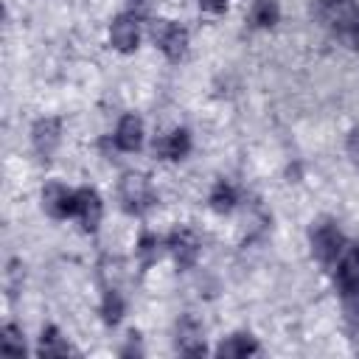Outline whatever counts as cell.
<instances>
[{"label": "cell", "instance_id": "obj_1", "mask_svg": "<svg viewBox=\"0 0 359 359\" xmlns=\"http://www.w3.org/2000/svg\"><path fill=\"white\" fill-rule=\"evenodd\" d=\"M118 194H121V205H123V210L132 213V216H143V213L151 210L154 202H157L149 177H143V174H126V177L121 180Z\"/></svg>", "mask_w": 359, "mask_h": 359}, {"label": "cell", "instance_id": "obj_2", "mask_svg": "<svg viewBox=\"0 0 359 359\" xmlns=\"http://www.w3.org/2000/svg\"><path fill=\"white\" fill-rule=\"evenodd\" d=\"M309 241H311V252H314V258L323 261V264H334V261L339 258L342 247H345V238H342L339 227H337L334 222H328V219L311 224Z\"/></svg>", "mask_w": 359, "mask_h": 359}, {"label": "cell", "instance_id": "obj_3", "mask_svg": "<svg viewBox=\"0 0 359 359\" xmlns=\"http://www.w3.org/2000/svg\"><path fill=\"white\" fill-rule=\"evenodd\" d=\"M151 36H154V45L163 50V56L171 62H180L188 50V31L171 20H157L151 25Z\"/></svg>", "mask_w": 359, "mask_h": 359}, {"label": "cell", "instance_id": "obj_4", "mask_svg": "<svg viewBox=\"0 0 359 359\" xmlns=\"http://www.w3.org/2000/svg\"><path fill=\"white\" fill-rule=\"evenodd\" d=\"M328 22L331 31L348 45V48H359V6L351 0H342L337 6L328 8Z\"/></svg>", "mask_w": 359, "mask_h": 359}, {"label": "cell", "instance_id": "obj_5", "mask_svg": "<svg viewBox=\"0 0 359 359\" xmlns=\"http://www.w3.org/2000/svg\"><path fill=\"white\" fill-rule=\"evenodd\" d=\"M165 247H168V252L174 255L177 266H180V269H188V266L196 264L202 244H199V236H196L191 227H177V230L168 236Z\"/></svg>", "mask_w": 359, "mask_h": 359}, {"label": "cell", "instance_id": "obj_6", "mask_svg": "<svg viewBox=\"0 0 359 359\" xmlns=\"http://www.w3.org/2000/svg\"><path fill=\"white\" fill-rule=\"evenodd\" d=\"M42 208L53 219H67L76 216V191L65 188L62 182H48L42 188Z\"/></svg>", "mask_w": 359, "mask_h": 359}, {"label": "cell", "instance_id": "obj_7", "mask_svg": "<svg viewBox=\"0 0 359 359\" xmlns=\"http://www.w3.org/2000/svg\"><path fill=\"white\" fill-rule=\"evenodd\" d=\"M334 280L339 292H356L359 289V244H345L339 258L334 261Z\"/></svg>", "mask_w": 359, "mask_h": 359}, {"label": "cell", "instance_id": "obj_8", "mask_svg": "<svg viewBox=\"0 0 359 359\" xmlns=\"http://www.w3.org/2000/svg\"><path fill=\"white\" fill-rule=\"evenodd\" d=\"M109 42L121 53L135 50L137 42H140V22H137V17L135 14H118L112 20V25H109Z\"/></svg>", "mask_w": 359, "mask_h": 359}, {"label": "cell", "instance_id": "obj_9", "mask_svg": "<svg viewBox=\"0 0 359 359\" xmlns=\"http://www.w3.org/2000/svg\"><path fill=\"white\" fill-rule=\"evenodd\" d=\"M59 140H62V123H59L56 118H39V121L34 123V129H31V143H34V151H36L39 157L48 160V157L56 151Z\"/></svg>", "mask_w": 359, "mask_h": 359}, {"label": "cell", "instance_id": "obj_10", "mask_svg": "<svg viewBox=\"0 0 359 359\" xmlns=\"http://www.w3.org/2000/svg\"><path fill=\"white\" fill-rule=\"evenodd\" d=\"M101 213H104V205H101V196L93 188L76 191V216H79V222H81V227L87 233H95L98 230Z\"/></svg>", "mask_w": 359, "mask_h": 359}, {"label": "cell", "instance_id": "obj_11", "mask_svg": "<svg viewBox=\"0 0 359 359\" xmlns=\"http://www.w3.org/2000/svg\"><path fill=\"white\" fill-rule=\"evenodd\" d=\"M177 351L185 356H199L205 353V342H202V328L194 317H182L177 323Z\"/></svg>", "mask_w": 359, "mask_h": 359}, {"label": "cell", "instance_id": "obj_12", "mask_svg": "<svg viewBox=\"0 0 359 359\" xmlns=\"http://www.w3.org/2000/svg\"><path fill=\"white\" fill-rule=\"evenodd\" d=\"M191 151V135L185 129H174L154 140V154L160 160H180Z\"/></svg>", "mask_w": 359, "mask_h": 359}, {"label": "cell", "instance_id": "obj_13", "mask_svg": "<svg viewBox=\"0 0 359 359\" xmlns=\"http://www.w3.org/2000/svg\"><path fill=\"white\" fill-rule=\"evenodd\" d=\"M115 146L121 151H137L143 146V123L135 115H123L115 129Z\"/></svg>", "mask_w": 359, "mask_h": 359}, {"label": "cell", "instance_id": "obj_14", "mask_svg": "<svg viewBox=\"0 0 359 359\" xmlns=\"http://www.w3.org/2000/svg\"><path fill=\"white\" fill-rule=\"evenodd\" d=\"M216 353L219 356H250V353H258V342H255L252 334L238 331V334H230L227 339H222Z\"/></svg>", "mask_w": 359, "mask_h": 359}, {"label": "cell", "instance_id": "obj_15", "mask_svg": "<svg viewBox=\"0 0 359 359\" xmlns=\"http://www.w3.org/2000/svg\"><path fill=\"white\" fill-rule=\"evenodd\" d=\"M39 353H42V356H67V353H73V348H70V342L59 334V328L48 325V328L42 331V337H39Z\"/></svg>", "mask_w": 359, "mask_h": 359}, {"label": "cell", "instance_id": "obj_16", "mask_svg": "<svg viewBox=\"0 0 359 359\" xmlns=\"http://www.w3.org/2000/svg\"><path fill=\"white\" fill-rule=\"evenodd\" d=\"M250 20H252L255 28H272L280 20L278 0H255L252 3V11H250Z\"/></svg>", "mask_w": 359, "mask_h": 359}, {"label": "cell", "instance_id": "obj_17", "mask_svg": "<svg viewBox=\"0 0 359 359\" xmlns=\"http://www.w3.org/2000/svg\"><path fill=\"white\" fill-rule=\"evenodd\" d=\"M236 202H238L236 188H233L230 182L219 180V182L213 185V191H210V208H213L216 213H230V210L236 208Z\"/></svg>", "mask_w": 359, "mask_h": 359}, {"label": "cell", "instance_id": "obj_18", "mask_svg": "<svg viewBox=\"0 0 359 359\" xmlns=\"http://www.w3.org/2000/svg\"><path fill=\"white\" fill-rule=\"evenodd\" d=\"M135 252H137L140 266H151L160 258V238L151 236V233H143L140 241H137V247H135Z\"/></svg>", "mask_w": 359, "mask_h": 359}, {"label": "cell", "instance_id": "obj_19", "mask_svg": "<svg viewBox=\"0 0 359 359\" xmlns=\"http://www.w3.org/2000/svg\"><path fill=\"white\" fill-rule=\"evenodd\" d=\"M101 314H104V323H109V325H115L123 317V297L115 289H107L104 292V297H101Z\"/></svg>", "mask_w": 359, "mask_h": 359}, {"label": "cell", "instance_id": "obj_20", "mask_svg": "<svg viewBox=\"0 0 359 359\" xmlns=\"http://www.w3.org/2000/svg\"><path fill=\"white\" fill-rule=\"evenodd\" d=\"M0 345H3V351H8V353H25V339H22V331L14 325V323H8V325H3V337H0Z\"/></svg>", "mask_w": 359, "mask_h": 359}, {"label": "cell", "instance_id": "obj_21", "mask_svg": "<svg viewBox=\"0 0 359 359\" xmlns=\"http://www.w3.org/2000/svg\"><path fill=\"white\" fill-rule=\"evenodd\" d=\"M342 311H345V323L356 331L359 328V289L342 294Z\"/></svg>", "mask_w": 359, "mask_h": 359}, {"label": "cell", "instance_id": "obj_22", "mask_svg": "<svg viewBox=\"0 0 359 359\" xmlns=\"http://www.w3.org/2000/svg\"><path fill=\"white\" fill-rule=\"evenodd\" d=\"M20 283H22V266H20L17 261H11V266H8V275H6V289H8V294H14Z\"/></svg>", "mask_w": 359, "mask_h": 359}, {"label": "cell", "instance_id": "obj_23", "mask_svg": "<svg viewBox=\"0 0 359 359\" xmlns=\"http://www.w3.org/2000/svg\"><path fill=\"white\" fill-rule=\"evenodd\" d=\"M345 151H348L351 163L359 165V129H353V132L348 135V140H345Z\"/></svg>", "mask_w": 359, "mask_h": 359}, {"label": "cell", "instance_id": "obj_24", "mask_svg": "<svg viewBox=\"0 0 359 359\" xmlns=\"http://www.w3.org/2000/svg\"><path fill=\"white\" fill-rule=\"evenodd\" d=\"M132 353H135V356H140V353H143V348L137 345V334H129V345H126V348H121V356H132Z\"/></svg>", "mask_w": 359, "mask_h": 359}, {"label": "cell", "instance_id": "obj_25", "mask_svg": "<svg viewBox=\"0 0 359 359\" xmlns=\"http://www.w3.org/2000/svg\"><path fill=\"white\" fill-rule=\"evenodd\" d=\"M129 14H135L137 20H140V14H146L149 11V0H129Z\"/></svg>", "mask_w": 359, "mask_h": 359}, {"label": "cell", "instance_id": "obj_26", "mask_svg": "<svg viewBox=\"0 0 359 359\" xmlns=\"http://www.w3.org/2000/svg\"><path fill=\"white\" fill-rule=\"evenodd\" d=\"M199 6L205 8V11H224V6H227V0H199Z\"/></svg>", "mask_w": 359, "mask_h": 359}, {"label": "cell", "instance_id": "obj_27", "mask_svg": "<svg viewBox=\"0 0 359 359\" xmlns=\"http://www.w3.org/2000/svg\"><path fill=\"white\" fill-rule=\"evenodd\" d=\"M337 3H342V0H323V6H325V8H331V6H337Z\"/></svg>", "mask_w": 359, "mask_h": 359}]
</instances>
